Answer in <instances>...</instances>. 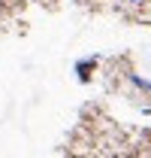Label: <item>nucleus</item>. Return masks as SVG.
Here are the masks:
<instances>
[{
  "mask_svg": "<svg viewBox=\"0 0 151 158\" xmlns=\"http://www.w3.org/2000/svg\"><path fill=\"white\" fill-rule=\"evenodd\" d=\"M148 58H151V49H148Z\"/></svg>",
  "mask_w": 151,
  "mask_h": 158,
  "instance_id": "1",
  "label": "nucleus"
}]
</instances>
